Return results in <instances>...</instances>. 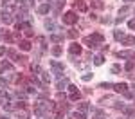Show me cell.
<instances>
[{
  "label": "cell",
  "instance_id": "cell-25",
  "mask_svg": "<svg viewBox=\"0 0 135 119\" xmlns=\"http://www.w3.org/2000/svg\"><path fill=\"white\" fill-rule=\"evenodd\" d=\"M69 92H70V94H74V92H79V90H78V87H74V85H69Z\"/></svg>",
  "mask_w": 135,
  "mask_h": 119
},
{
  "label": "cell",
  "instance_id": "cell-23",
  "mask_svg": "<svg viewBox=\"0 0 135 119\" xmlns=\"http://www.w3.org/2000/svg\"><path fill=\"white\" fill-rule=\"evenodd\" d=\"M88 103H79V110H81V112H86V110H88Z\"/></svg>",
  "mask_w": 135,
  "mask_h": 119
},
{
  "label": "cell",
  "instance_id": "cell-35",
  "mask_svg": "<svg viewBox=\"0 0 135 119\" xmlns=\"http://www.w3.org/2000/svg\"><path fill=\"white\" fill-rule=\"evenodd\" d=\"M4 54H6V49H4V47H0V56H4Z\"/></svg>",
  "mask_w": 135,
  "mask_h": 119
},
{
  "label": "cell",
  "instance_id": "cell-40",
  "mask_svg": "<svg viewBox=\"0 0 135 119\" xmlns=\"http://www.w3.org/2000/svg\"><path fill=\"white\" fill-rule=\"evenodd\" d=\"M0 72H2V69H0Z\"/></svg>",
  "mask_w": 135,
  "mask_h": 119
},
{
  "label": "cell",
  "instance_id": "cell-1",
  "mask_svg": "<svg viewBox=\"0 0 135 119\" xmlns=\"http://www.w3.org/2000/svg\"><path fill=\"white\" fill-rule=\"evenodd\" d=\"M76 22H78V15H76L74 11H69V13L63 15V23H67V25H74Z\"/></svg>",
  "mask_w": 135,
  "mask_h": 119
},
{
  "label": "cell",
  "instance_id": "cell-19",
  "mask_svg": "<svg viewBox=\"0 0 135 119\" xmlns=\"http://www.w3.org/2000/svg\"><path fill=\"white\" fill-rule=\"evenodd\" d=\"M52 54H54V56H60V54H61V47H60V45L52 47Z\"/></svg>",
  "mask_w": 135,
  "mask_h": 119
},
{
  "label": "cell",
  "instance_id": "cell-42",
  "mask_svg": "<svg viewBox=\"0 0 135 119\" xmlns=\"http://www.w3.org/2000/svg\"><path fill=\"white\" fill-rule=\"evenodd\" d=\"M0 103H2V101H0Z\"/></svg>",
  "mask_w": 135,
  "mask_h": 119
},
{
  "label": "cell",
  "instance_id": "cell-14",
  "mask_svg": "<svg viewBox=\"0 0 135 119\" xmlns=\"http://www.w3.org/2000/svg\"><path fill=\"white\" fill-rule=\"evenodd\" d=\"M69 85V79H60V81H58V90H63V88H65V87Z\"/></svg>",
  "mask_w": 135,
  "mask_h": 119
},
{
  "label": "cell",
  "instance_id": "cell-41",
  "mask_svg": "<svg viewBox=\"0 0 135 119\" xmlns=\"http://www.w3.org/2000/svg\"><path fill=\"white\" fill-rule=\"evenodd\" d=\"M123 119H126V117H123Z\"/></svg>",
  "mask_w": 135,
  "mask_h": 119
},
{
  "label": "cell",
  "instance_id": "cell-22",
  "mask_svg": "<svg viewBox=\"0 0 135 119\" xmlns=\"http://www.w3.org/2000/svg\"><path fill=\"white\" fill-rule=\"evenodd\" d=\"M79 97H81V94H79V92H74V94H70V101H78Z\"/></svg>",
  "mask_w": 135,
  "mask_h": 119
},
{
  "label": "cell",
  "instance_id": "cell-28",
  "mask_svg": "<svg viewBox=\"0 0 135 119\" xmlns=\"http://www.w3.org/2000/svg\"><path fill=\"white\" fill-rule=\"evenodd\" d=\"M81 78H83V81H90L92 79V74H83Z\"/></svg>",
  "mask_w": 135,
  "mask_h": 119
},
{
  "label": "cell",
  "instance_id": "cell-33",
  "mask_svg": "<svg viewBox=\"0 0 135 119\" xmlns=\"http://www.w3.org/2000/svg\"><path fill=\"white\" fill-rule=\"evenodd\" d=\"M25 36H29V38L32 36V31H31V29H25Z\"/></svg>",
  "mask_w": 135,
  "mask_h": 119
},
{
  "label": "cell",
  "instance_id": "cell-27",
  "mask_svg": "<svg viewBox=\"0 0 135 119\" xmlns=\"http://www.w3.org/2000/svg\"><path fill=\"white\" fill-rule=\"evenodd\" d=\"M124 69H126V70H132V69H133V60H132V61H128Z\"/></svg>",
  "mask_w": 135,
  "mask_h": 119
},
{
  "label": "cell",
  "instance_id": "cell-9",
  "mask_svg": "<svg viewBox=\"0 0 135 119\" xmlns=\"http://www.w3.org/2000/svg\"><path fill=\"white\" fill-rule=\"evenodd\" d=\"M49 11H51V4H42L38 7V13H42V15H47Z\"/></svg>",
  "mask_w": 135,
  "mask_h": 119
},
{
  "label": "cell",
  "instance_id": "cell-3",
  "mask_svg": "<svg viewBox=\"0 0 135 119\" xmlns=\"http://www.w3.org/2000/svg\"><path fill=\"white\" fill-rule=\"evenodd\" d=\"M76 9L79 11V13H86V11H88V6L85 4L83 0H78V2H76Z\"/></svg>",
  "mask_w": 135,
  "mask_h": 119
},
{
  "label": "cell",
  "instance_id": "cell-17",
  "mask_svg": "<svg viewBox=\"0 0 135 119\" xmlns=\"http://www.w3.org/2000/svg\"><path fill=\"white\" fill-rule=\"evenodd\" d=\"M123 43H126V45H135V36H126V40Z\"/></svg>",
  "mask_w": 135,
  "mask_h": 119
},
{
  "label": "cell",
  "instance_id": "cell-6",
  "mask_svg": "<svg viewBox=\"0 0 135 119\" xmlns=\"http://www.w3.org/2000/svg\"><path fill=\"white\" fill-rule=\"evenodd\" d=\"M117 56H119V58H133L135 60V53H132V51H119Z\"/></svg>",
  "mask_w": 135,
  "mask_h": 119
},
{
  "label": "cell",
  "instance_id": "cell-32",
  "mask_svg": "<svg viewBox=\"0 0 135 119\" xmlns=\"http://www.w3.org/2000/svg\"><path fill=\"white\" fill-rule=\"evenodd\" d=\"M18 119H29V117H27V114L22 112V114H18Z\"/></svg>",
  "mask_w": 135,
  "mask_h": 119
},
{
  "label": "cell",
  "instance_id": "cell-38",
  "mask_svg": "<svg viewBox=\"0 0 135 119\" xmlns=\"http://www.w3.org/2000/svg\"><path fill=\"white\" fill-rule=\"evenodd\" d=\"M0 119H9V117H0Z\"/></svg>",
  "mask_w": 135,
  "mask_h": 119
},
{
  "label": "cell",
  "instance_id": "cell-8",
  "mask_svg": "<svg viewBox=\"0 0 135 119\" xmlns=\"http://www.w3.org/2000/svg\"><path fill=\"white\" fill-rule=\"evenodd\" d=\"M2 22H4L6 25H9V23H13V16H11L9 13H6V11H4V15H2Z\"/></svg>",
  "mask_w": 135,
  "mask_h": 119
},
{
  "label": "cell",
  "instance_id": "cell-18",
  "mask_svg": "<svg viewBox=\"0 0 135 119\" xmlns=\"http://www.w3.org/2000/svg\"><path fill=\"white\" fill-rule=\"evenodd\" d=\"M45 27H47V29H51V31H54V29H56V25H54V22H52V20H47V22H45Z\"/></svg>",
  "mask_w": 135,
  "mask_h": 119
},
{
  "label": "cell",
  "instance_id": "cell-20",
  "mask_svg": "<svg viewBox=\"0 0 135 119\" xmlns=\"http://www.w3.org/2000/svg\"><path fill=\"white\" fill-rule=\"evenodd\" d=\"M2 69H4V70H11V69H13V65H11L9 61H6V60H4V63H2Z\"/></svg>",
  "mask_w": 135,
  "mask_h": 119
},
{
  "label": "cell",
  "instance_id": "cell-2",
  "mask_svg": "<svg viewBox=\"0 0 135 119\" xmlns=\"http://www.w3.org/2000/svg\"><path fill=\"white\" fill-rule=\"evenodd\" d=\"M51 67L54 69V74L58 76V78H61V76H63V63H58V61H54V60H52Z\"/></svg>",
  "mask_w": 135,
  "mask_h": 119
},
{
  "label": "cell",
  "instance_id": "cell-31",
  "mask_svg": "<svg viewBox=\"0 0 135 119\" xmlns=\"http://www.w3.org/2000/svg\"><path fill=\"white\" fill-rule=\"evenodd\" d=\"M126 13H128V7H121V11H119V16H121V15H126Z\"/></svg>",
  "mask_w": 135,
  "mask_h": 119
},
{
  "label": "cell",
  "instance_id": "cell-21",
  "mask_svg": "<svg viewBox=\"0 0 135 119\" xmlns=\"http://www.w3.org/2000/svg\"><path fill=\"white\" fill-rule=\"evenodd\" d=\"M51 40H52V42H61V40H63V36H61V34H52V36H51Z\"/></svg>",
  "mask_w": 135,
  "mask_h": 119
},
{
  "label": "cell",
  "instance_id": "cell-15",
  "mask_svg": "<svg viewBox=\"0 0 135 119\" xmlns=\"http://www.w3.org/2000/svg\"><path fill=\"white\" fill-rule=\"evenodd\" d=\"M72 117L74 119H86V116H85V112H81V110H79V112H74Z\"/></svg>",
  "mask_w": 135,
  "mask_h": 119
},
{
  "label": "cell",
  "instance_id": "cell-39",
  "mask_svg": "<svg viewBox=\"0 0 135 119\" xmlns=\"http://www.w3.org/2000/svg\"><path fill=\"white\" fill-rule=\"evenodd\" d=\"M133 90H135V85H133Z\"/></svg>",
  "mask_w": 135,
  "mask_h": 119
},
{
  "label": "cell",
  "instance_id": "cell-24",
  "mask_svg": "<svg viewBox=\"0 0 135 119\" xmlns=\"http://www.w3.org/2000/svg\"><path fill=\"white\" fill-rule=\"evenodd\" d=\"M112 72H114V74H119V72H121V67H119V65H112Z\"/></svg>",
  "mask_w": 135,
  "mask_h": 119
},
{
  "label": "cell",
  "instance_id": "cell-7",
  "mask_svg": "<svg viewBox=\"0 0 135 119\" xmlns=\"http://www.w3.org/2000/svg\"><path fill=\"white\" fill-rule=\"evenodd\" d=\"M92 40H95L97 43H103L104 42V36L101 34V32H92V36H90Z\"/></svg>",
  "mask_w": 135,
  "mask_h": 119
},
{
  "label": "cell",
  "instance_id": "cell-30",
  "mask_svg": "<svg viewBox=\"0 0 135 119\" xmlns=\"http://www.w3.org/2000/svg\"><path fill=\"white\" fill-rule=\"evenodd\" d=\"M99 87H101V88H112L114 85H110V83H101Z\"/></svg>",
  "mask_w": 135,
  "mask_h": 119
},
{
  "label": "cell",
  "instance_id": "cell-5",
  "mask_svg": "<svg viewBox=\"0 0 135 119\" xmlns=\"http://www.w3.org/2000/svg\"><path fill=\"white\" fill-rule=\"evenodd\" d=\"M83 42L86 43V45H88V47H90V49H97V47H99V43L95 42V40H92V38H90V36H86V38H85Z\"/></svg>",
  "mask_w": 135,
  "mask_h": 119
},
{
  "label": "cell",
  "instance_id": "cell-37",
  "mask_svg": "<svg viewBox=\"0 0 135 119\" xmlns=\"http://www.w3.org/2000/svg\"><path fill=\"white\" fill-rule=\"evenodd\" d=\"M94 119H104V117H94Z\"/></svg>",
  "mask_w": 135,
  "mask_h": 119
},
{
  "label": "cell",
  "instance_id": "cell-29",
  "mask_svg": "<svg viewBox=\"0 0 135 119\" xmlns=\"http://www.w3.org/2000/svg\"><path fill=\"white\" fill-rule=\"evenodd\" d=\"M128 27H130V29H135V18L128 22Z\"/></svg>",
  "mask_w": 135,
  "mask_h": 119
},
{
  "label": "cell",
  "instance_id": "cell-36",
  "mask_svg": "<svg viewBox=\"0 0 135 119\" xmlns=\"http://www.w3.org/2000/svg\"><path fill=\"white\" fill-rule=\"evenodd\" d=\"M123 2H126V4H130V2H133V0H123Z\"/></svg>",
  "mask_w": 135,
  "mask_h": 119
},
{
  "label": "cell",
  "instance_id": "cell-4",
  "mask_svg": "<svg viewBox=\"0 0 135 119\" xmlns=\"http://www.w3.org/2000/svg\"><path fill=\"white\" fill-rule=\"evenodd\" d=\"M69 51H70V54H81V45H79V43H76L74 42L72 45H70V47H69Z\"/></svg>",
  "mask_w": 135,
  "mask_h": 119
},
{
  "label": "cell",
  "instance_id": "cell-13",
  "mask_svg": "<svg viewBox=\"0 0 135 119\" xmlns=\"http://www.w3.org/2000/svg\"><path fill=\"white\" fill-rule=\"evenodd\" d=\"M114 36H115V40H119V42H124V40H126V34H124V32H121V31H115Z\"/></svg>",
  "mask_w": 135,
  "mask_h": 119
},
{
  "label": "cell",
  "instance_id": "cell-10",
  "mask_svg": "<svg viewBox=\"0 0 135 119\" xmlns=\"http://www.w3.org/2000/svg\"><path fill=\"white\" fill-rule=\"evenodd\" d=\"M114 88H115V92H123V94H124L128 85H126V83H117V85H114Z\"/></svg>",
  "mask_w": 135,
  "mask_h": 119
},
{
  "label": "cell",
  "instance_id": "cell-12",
  "mask_svg": "<svg viewBox=\"0 0 135 119\" xmlns=\"http://www.w3.org/2000/svg\"><path fill=\"white\" fill-rule=\"evenodd\" d=\"M103 63H104V56H103V54L94 56V65H103Z\"/></svg>",
  "mask_w": 135,
  "mask_h": 119
},
{
  "label": "cell",
  "instance_id": "cell-16",
  "mask_svg": "<svg viewBox=\"0 0 135 119\" xmlns=\"http://www.w3.org/2000/svg\"><path fill=\"white\" fill-rule=\"evenodd\" d=\"M123 112H124L126 116H133V114H135V108H132V107H124V108H123Z\"/></svg>",
  "mask_w": 135,
  "mask_h": 119
},
{
  "label": "cell",
  "instance_id": "cell-34",
  "mask_svg": "<svg viewBox=\"0 0 135 119\" xmlns=\"http://www.w3.org/2000/svg\"><path fill=\"white\" fill-rule=\"evenodd\" d=\"M16 96H18V97H25L27 94H25V92H16Z\"/></svg>",
  "mask_w": 135,
  "mask_h": 119
},
{
  "label": "cell",
  "instance_id": "cell-26",
  "mask_svg": "<svg viewBox=\"0 0 135 119\" xmlns=\"http://www.w3.org/2000/svg\"><path fill=\"white\" fill-rule=\"evenodd\" d=\"M67 34H69V38H76V36H78V32L74 31V29H70V31L67 32Z\"/></svg>",
  "mask_w": 135,
  "mask_h": 119
},
{
  "label": "cell",
  "instance_id": "cell-11",
  "mask_svg": "<svg viewBox=\"0 0 135 119\" xmlns=\"http://www.w3.org/2000/svg\"><path fill=\"white\" fill-rule=\"evenodd\" d=\"M18 47H20L22 51H29V49H31V42H27V40H22V42L18 43Z\"/></svg>",
  "mask_w": 135,
  "mask_h": 119
}]
</instances>
